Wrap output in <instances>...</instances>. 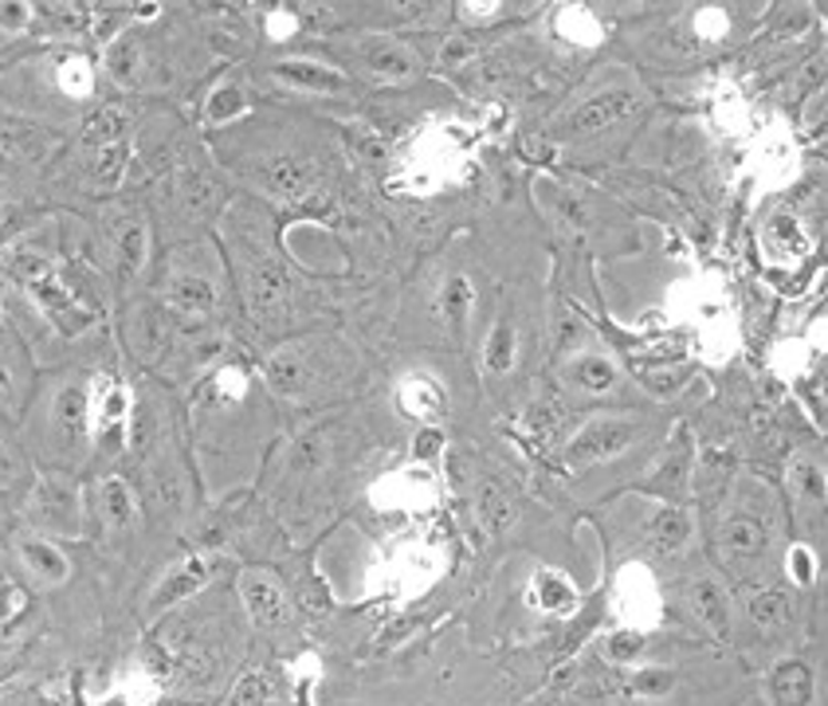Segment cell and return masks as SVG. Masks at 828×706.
Instances as JSON below:
<instances>
[{"label": "cell", "mask_w": 828, "mask_h": 706, "mask_svg": "<svg viewBox=\"0 0 828 706\" xmlns=\"http://www.w3.org/2000/svg\"><path fill=\"white\" fill-rule=\"evenodd\" d=\"M48 439L60 456H83L91 444V393L83 381H63L48 405Z\"/></svg>", "instance_id": "obj_1"}, {"label": "cell", "mask_w": 828, "mask_h": 706, "mask_svg": "<svg viewBox=\"0 0 828 706\" xmlns=\"http://www.w3.org/2000/svg\"><path fill=\"white\" fill-rule=\"evenodd\" d=\"M28 518L43 534H79L83 530V499L68 475H43L28 495Z\"/></svg>", "instance_id": "obj_2"}, {"label": "cell", "mask_w": 828, "mask_h": 706, "mask_svg": "<svg viewBox=\"0 0 828 706\" xmlns=\"http://www.w3.org/2000/svg\"><path fill=\"white\" fill-rule=\"evenodd\" d=\"M106 79L122 91H149L154 79H162V63H157L154 43L142 32H122L106 43L103 52Z\"/></svg>", "instance_id": "obj_3"}, {"label": "cell", "mask_w": 828, "mask_h": 706, "mask_svg": "<svg viewBox=\"0 0 828 706\" xmlns=\"http://www.w3.org/2000/svg\"><path fill=\"white\" fill-rule=\"evenodd\" d=\"M106 243H111V271L118 276L122 287L138 283L149 259V228L138 212L118 208L106 225Z\"/></svg>", "instance_id": "obj_4"}, {"label": "cell", "mask_w": 828, "mask_h": 706, "mask_svg": "<svg viewBox=\"0 0 828 706\" xmlns=\"http://www.w3.org/2000/svg\"><path fill=\"white\" fill-rule=\"evenodd\" d=\"M162 302H165V311L177 314V319L205 322V319H213L216 307H220V294H216V283L208 271L177 263V268H169V276H165Z\"/></svg>", "instance_id": "obj_5"}, {"label": "cell", "mask_w": 828, "mask_h": 706, "mask_svg": "<svg viewBox=\"0 0 828 706\" xmlns=\"http://www.w3.org/2000/svg\"><path fill=\"white\" fill-rule=\"evenodd\" d=\"M130 432V396L126 385H118L114 377H103L91 393V444L106 456L122 451Z\"/></svg>", "instance_id": "obj_6"}, {"label": "cell", "mask_w": 828, "mask_h": 706, "mask_svg": "<svg viewBox=\"0 0 828 706\" xmlns=\"http://www.w3.org/2000/svg\"><path fill=\"white\" fill-rule=\"evenodd\" d=\"M60 134L52 126L17 114H0V162L9 165H40L55 154Z\"/></svg>", "instance_id": "obj_7"}, {"label": "cell", "mask_w": 828, "mask_h": 706, "mask_svg": "<svg viewBox=\"0 0 828 706\" xmlns=\"http://www.w3.org/2000/svg\"><path fill=\"white\" fill-rule=\"evenodd\" d=\"M354 60L365 75L389 79V83H408L421 75V60L408 43L393 40V35H365L354 43Z\"/></svg>", "instance_id": "obj_8"}, {"label": "cell", "mask_w": 828, "mask_h": 706, "mask_svg": "<svg viewBox=\"0 0 828 706\" xmlns=\"http://www.w3.org/2000/svg\"><path fill=\"white\" fill-rule=\"evenodd\" d=\"M640 103V95L632 86H601L593 95H586L570 114H566V129L570 134H593V129H604L609 122L632 114Z\"/></svg>", "instance_id": "obj_9"}, {"label": "cell", "mask_w": 828, "mask_h": 706, "mask_svg": "<svg viewBox=\"0 0 828 706\" xmlns=\"http://www.w3.org/2000/svg\"><path fill=\"white\" fill-rule=\"evenodd\" d=\"M213 205V185L200 177L197 169H177L169 173V181L162 189V216L165 225H193L208 212Z\"/></svg>", "instance_id": "obj_10"}, {"label": "cell", "mask_w": 828, "mask_h": 706, "mask_svg": "<svg viewBox=\"0 0 828 706\" xmlns=\"http://www.w3.org/2000/svg\"><path fill=\"white\" fill-rule=\"evenodd\" d=\"M632 439H636V428H632V421H613V416H604V421H589L586 428H581L578 436L570 439L566 456H570L573 464L613 459V456H621V451L629 448Z\"/></svg>", "instance_id": "obj_11"}, {"label": "cell", "mask_w": 828, "mask_h": 706, "mask_svg": "<svg viewBox=\"0 0 828 706\" xmlns=\"http://www.w3.org/2000/svg\"><path fill=\"white\" fill-rule=\"evenodd\" d=\"M240 596L248 604L251 621L259 629H283L291 621V604H287V593L279 589L276 578L268 573H244L240 578Z\"/></svg>", "instance_id": "obj_12"}, {"label": "cell", "mask_w": 828, "mask_h": 706, "mask_svg": "<svg viewBox=\"0 0 828 706\" xmlns=\"http://www.w3.org/2000/svg\"><path fill=\"white\" fill-rule=\"evenodd\" d=\"M271 75H276L279 83L294 86V91H311V95H342L345 86H350L345 71L327 68V63H319V60H279L276 68H271Z\"/></svg>", "instance_id": "obj_13"}, {"label": "cell", "mask_w": 828, "mask_h": 706, "mask_svg": "<svg viewBox=\"0 0 828 706\" xmlns=\"http://www.w3.org/2000/svg\"><path fill=\"white\" fill-rule=\"evenodd\" d=\"M762 251H766V259L769 263H777V268H794V263H801V259L809 256L805 225L789 212L774 216V220L766 225V232H762Z\"/></svg>", "instance_id": "obj_14"}, {"label": "cell", "mask_w": 828, "mask_h": 706, "mask_svg": "<svg viewBox=\"0 0 828 706\" xmlns=\"http://www.w3.org/2000/svg\"><path fill=\"white\" fill-rule=\"evenodd\" d=\"M17 553H20V561H24L28 578L40 581V585H63V581H68V573H71L68 558H63L60 546L48 542V538L24 534L17 542Z\"/></svg>", "instance_id": "obj_15"}, {"label": "cell", "mask_w": 828, "mask_h": 706, "mask_svg": "<svg viewBox=\"0 0 828 706\" xmlns=\"http://www.w3.org/2000/svg\"><path fill=\"white\" fill-rule=\"evenodd\" d=\"M208 581V565L200 558H189L182 561V565H173L169 573H165L162 581H157V593L149 596V612H165L173 609V604H182L185 596H193L197 589H205Z\"/></svg>", "instance_id": "obj_16"}, {"label": "cell", "mask_w": 828, "mask_h": 706, "mask_svg": "<svg viewBox=\"0 0 828 706\" xmlns=\"http://www.w3.org/2000/svg\"><path fill=\"white\" fill-rule=\"evenodd\" d=\"M130 146L134 142H111V146H95L86 149V185L95 193H111L126 181L130 169Z\"/></svg>", "instance_id": "obj_17"}, {"label": "cell", "mask_w": 828, "mask_h": 706, "mask_svg": "<svg viewBox=\"0 0 828 706\" xmlns=\"http://www.w3.org/2000/svg\"><path fill=\"white\" fill-rule=\"evenodd\" d=\"M723 546L734 558H758L769 546V526L758 510H734L723 522Z\"/></svg>", "instance_id": "obj_18"}, {"label": "cell", "mask_w": 828, "mask_h": 706, "mask_svg": "<svg viewBox=\"0 0 828 706\" xmlns=\"http://www.w3.org/2000/svg\"><path fill=\"white\" fill-rule=\"evenodd\" d=\"M165 342H169V319H165L162 307H138L130 314V345H134L142 362L162 357Z\"/></svg>", "instance_id": "obj_19"}, {"label": "cell", "mask_w": 828, "mask_h": 706, "mask_svg": "<svg viewBox=\"0 0 828 706\" xmlns=\"http://www.w3.org/2000/svg\"><path fill=\"white\" fill-rule=\"evenodd\" d=\"M99 515H103V522L111 526V530H130V526H134V518H138V499H134L126 479H118V475L103 479V487H99Z\"/></svg>", "instance_id": "obj_20"}, {"label": "cell", "mask_w": 828, "mask_h": 706, "mask_svg": "<svg viewBox=\"0 0 828 706\" xmlns=\"http://www.w3.org/2000/svg\"><path fill=\"white\" fill-rule=\"evenodd\" d=\"M754 162H758V173H766L769 185L794 181L797 149H794V142H789V134H774V138H762L758 142V154H754Z\"/></svg>", "instance_id": "obj_21"}, {"label": "cell", "mask_w": 828, "mask_h": 706, "mask_svg": "<svg viewBox=\"0 0 828 706\" xmlns=\"http://www.w3.org/2000/svg\"><path fill=\"white\" fill-rule=\"evenodd\" d=\"M566 381H570L573 388H581V393L601 396L617 385V365L609 362V357H601V353H581V357H573V362L566 365Z\"/></svg>", "instance_id": "obj_22"}, {"label": "cell", "mask_w": 828, "mask_h": 706, "mask_svg": "<svg viewBox=\"0 0 828 706\" xmlns=\"http://www.w3.org/2000/svg\"><path fill=\"white\" fill-rule=\"evenodd\" d=\"M769 691H774L777 706H805L813 698V675H809V667L797 664V660L782 664L774 672V679H769Z\"/></svg>", "instance_id": "obj_23"}, {"label": "cell", "mask_w": 828, "mask_h": 706, "mask_svg": "<svg viewBox=\"0 0 828 706\" xmlns=\"http://www.w3.org/2000/svg\"><path fill=\"white\" fill-rule=\"evenodd\" d=\"M467 314H472V283H467V276H452L441 291V319L448 334H464Z\"/></svg>", "instance_id": "obj_24"}, {"label": "cell", "mask_w": 828, "mask_h": 706, "mask_svg": "<svg viewBox=\"0 0 828 706\" xmlns=\"http://www.w3.org/2000/svg\"><path fill=\"white\" fill-rule=\"evenodd\" d=\"M149 507L162 510V515H173V510H182L185 502V487H182V475L173 471V464H157L149 467Z\"/></svg>", "instance_id": "obj_25"}, {"label": "cell", "mask_w": 828, "mask_h": 706, "mask_svg": "<svg viewBox=\"0 0 828 706\" xmlns=\"http://www.w3.org/2000/svg\"><path fill=\"white\" fill-rule=\"evenodd\" d=\"M401 408L413 416H421V421H432L436 413H444V393L436 381L428 377H408L405 385H401Z\"/></svg>", "instance_id": "obj_26"}, {"label": "cell", "mask_w": 828, "mask_h": 706, "mask_svg": "<svg viewBox=\"0 0 828 706\" xmlns=\"http://www.w3.org/2000/svg\"><path fill=\"white\" fill-rule=\"evenodd\" d=\"M515 353H518V334H515V322L499 319L495 330L487 334V350H484V362L491 373H507L515 365Z\"/></svg>", "instance_id": "obj_27"}, {"label": "cell", "mask_w": 828, "mask_h": 706, "mask_svg": "<svg viewBox=\"0 0 828 706\" xmlns=\"http://www.w3.org/2000/svg\"><path fill=\"white\" fill-rule=\"evenodd\" d=\"M535 601L542 604L546 612H558V616H566V612L578 604V593L570 589V581L558 578V573H538L535 581Z\"/></svg>", "instance_id": "obj_28"}, {"label": "cell", "mask_w": 828, "mask_h": 706, "mask_svg": "<svg viewBox=\"0 0 828 706\" xmlns=\"http://www.w3.org/2000/svg\"><path fill=\"white\" fill-rule=\"evenodd\" d=\"M751 616H754V624H762V629H786L794 609H789L786 593H758L751 601Z\"/></svg>", "instance_id": "obj_29"}, {"label": "cell", "mask_w": 828, "mask_h": 706, "mask_svg": "<svg viewBox=\"0 0 828 706\" xmlns=\"http://www.w3.org/2000/svg\"><path fill=\"white\" fill-rule=\"evenodd\" d=\"M691 601H695V609H700V616L711 624V629L726 632V601H723V593H718V585H711V581H695V585H691Z\"/></svg>", "instance_id": "obj_30"}, {"label": "cell", "mask_w": 828, "mask_h": 706, "mask_svg": "<svg viewBox=\"0 0 828 706\" xmlns=\"http://www.w3.org/2000/svg\"><path fill=\"white\" fill-rule=\"evenodd\" d=\"M789 475H794V487H797V495H801V499H813V502L828 499V479H825V471H820L817 464H809V459H797Z\"/></svg>", "instance_id": "obj_31"}, {"label": "cell", "mask_w": 828, "mask_h": 706, "mask_svg": "<svg viewBox=\"0 0 828 706\" xmlns=\"http://www.w3.org/2000/svg\"><path fill=\"white\" fill-rule=\"evenodd\" d=\"M687 515H680V510H667V515H660L656 522V550L660 553H675L683 542H687Z\"/></svg>", "instance_id": "obj_32"}, {"label": "cell", "mask_w": 828, "mask_h": 706, "mask_svg": "<svg viewBox=\"0 0 828 706\" xmlns=\"http://www.w3.org/2000/svg\"><path fill=\"white\" fill-rule=\"evenodd\" d=\"M268 698H271V679L263 672H251L236 683L228 706H268Z\"/></svg>", "instance_id": "obj_33"}, {"label": "cell", "mask_w": 828, "mask_h": 706, "mask_svg": "<svg viewBox=\"0 0 828 706\" xmlns=\"http://www.w3.org/2000/svg\"><path fill=\"white\" fill-rule=\"evenodd\" d=\"M244 111V95L236 91V86H220L213 98H208V114H213L216 122H225L232 118V114Z\"/></svg>", "instance_id": "obj_34"}, {"label": "cell", "mask_w": 828, "mask_h": 706, "mask_svg": "<svg viewBox=\"0 0 828 706\" xmlns=\"http://www.w3.org/2000/svg\"><path fill=\"white\" fill-rule=\"evenodd\" d=\"M484 515H487V522H491L495 530H503V526L510 522V502L503 499L495 487H487V491H484Z\"/></svg>", "instance_id": "obj_35"}, {"label": "cell", "mask_w": 828, "mask_h": 706, "mask_svg": "<svg viewBox=\"0 0 828 706\" xmlns=\"http://www.w3.org/2000/svg\"><path fill=\"white\" fill-rule=\"evenodd\" d=\"M32 4H0V28H9V32H24L28 24H32Z\"/></svg>", "instance_id": "obj_36"}, {"label": "cell", "mask_w": 828, "mask_h": 706, "mask_svg": "<svg viewBox=\"0 0 828 706\" xmlns=\"http://www.w3.org/2000/svg\"><path fill=\"white\" fill-rule=\"evenodd\" d=\"M789 569L797 573V581H801V585L813 578V561H809V553H805V546H797V550L789 553Z\"/></svg>", "instance_id": "obj_37"}, {"label": "cell", "mask_w": 828, "mask_h": 706, "mask_svg": "<svg viewBox=\"0 0 828 706\" xmlns=\"http://www.w3.org/2000/svg\"><path fill=\"white\" fill-rule=\"evenodd\" d=\"M0 467H4V444H0Z\"/></svg>", "instance_id": "obj_38"}]
</instances>
